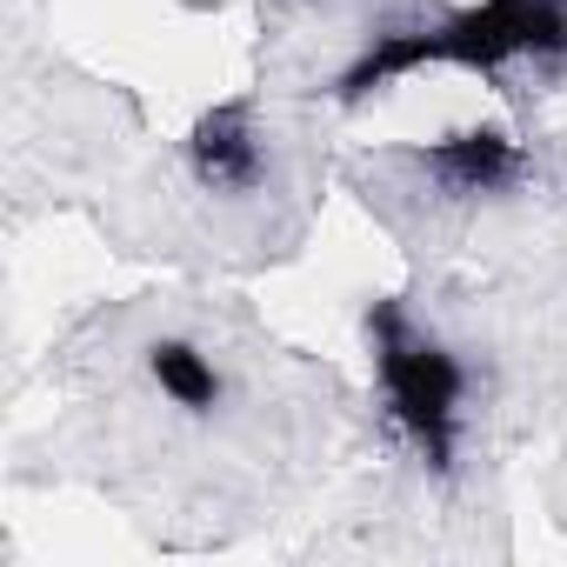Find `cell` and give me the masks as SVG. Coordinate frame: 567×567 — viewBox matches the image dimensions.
Returning <instances> with one entry per match:
<instances>
[{"label":"cell","instance_id":"obj_4","mask_svg":"<svg viewBox=\"0 0 567 567\" xmlns=\"http://www.w3.org/2000/svg\"><path fill=\"white\" fill-rule=\"evenodd\" d=\"M147 381L181 408V414H214L220 401H227V374L214 368V354L207 348H194L187 334H161V341H147Z\"/></svg>","mask_w":567,"mask_h":567},{"label":"cell","instance_id":"obj_1","mask_svg":"<svg viewBox=\"0 0 567 567\" xmlns=\"http://www.w3.org/2000/svg\"><path fill=\"white\" fill-rule=\"evenodd\" d=\"M368 348H374V381H381L388 421L408 434L421 467L447 481L461 467V427H467V368H461V354L441 334H427L394 295L368 308Z\"/></svg>","mask_w":567,"mask_h":567},{"label":"cell","instance_id":"obj_3","mask_svg":"<svg viewBox=\"0 0 567 567\" xmlns=\"http://www.w3.org/2000/svg\"><path fill=\"white\" fill-rule=\"evenodd\" d=\"M414 161H421V174H427L441 194H454V200L507 194V187L527 174V154H520V141H514L507 127H494V121L454 127V134L427 141V147H414Z\"/></svg>","mask_w":567,"mask_h":567},{"label":"cell","instance_id":"obj_2","mask_svg":"<svg viewBox=\"0 0 567 567\" xmlns=\"http://www.w3.org/2000/svg\"><path fill=\"white\" fill-rule=\"evenodd\" d=\"M187 174L200 194H220V200H240L267 181V147H260V127H254V101H214L194 114L187 141Z\"/></svg>","mask_w":567,"mask_h":567}]
</instances>
